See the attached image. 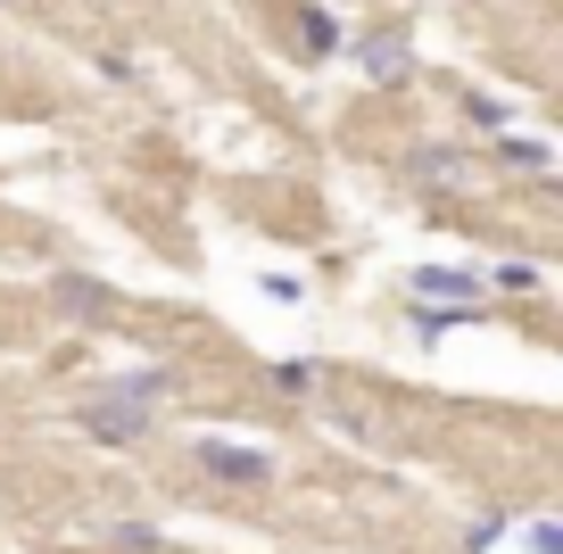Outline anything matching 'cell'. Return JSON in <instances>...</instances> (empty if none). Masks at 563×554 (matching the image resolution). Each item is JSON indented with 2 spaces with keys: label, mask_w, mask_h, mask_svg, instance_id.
Returning a JSON list of instances; mask_svg holds the SVG:
<instances>
[{
  "label": "cell",
  "mask_w": 563,
  "mask_h": 554,
  "mask_svg": "<svg viewBox=\"0 0 563 554\" xmlns=\"http://www.w3.org/2000/svg\"><path fill=\"white\" fill-rule=\"evenodd\" d=\"M150 422H158V406L117 398V389L84 406V431H91V439H108V447H133V439H150Z\"/></svg>",
  "instance_id": "obj_1"
},
{
  "label": "cell",
  "mask_w": 563,
  "mask_h": 554,
  "mask_svg": "<svg viewBox=\"0 0 563 554\" xmlns=\"http://www.w3.org/2000/svg\"><path fill=\"white\" fill-rule=\"evenodd\" d=\"M199 464L224 472V480H274V464H265V455H249V447H216V439L199 447Z\"/></svg>",
  "instance_id": "obj_2"
},
{
  "label": "cell",
  "mask_w": 563,
  "mask_h": 554,
  "mask_svg": "<svg viewBox=\"0 0 563 554\" xmlns=\"http://www.w3.org/2000/svg\"><path fill=\"white\" fill-rule=\"evenodd\" d=\"M473 274H415V298H473Z\"/></svg>",
  "instance_id": "obj_3"
},
{
  "label": "cell",
  "mask_w": 563,
  "mask_h": 554,
  "mask_svg": "<svg viewBox=\"0 0 563 554\" xmlns=\"http://www.w3.org/2000/svg\"><path fill=\"white\" fill-rule=\"evenodd\" d=\"M108 546H133V554H158V530H133V521H117V530H108Z\"/></svg>",
  "instance_id": "obj_4"
},
{
  "label": "cell",
  "mask_w": 563,
  "mask_h": 554,
  "mask_svg": "<svg viewBox=\"0 0 563 554\" xmlns=\"http://www.w3.org/2000/svg\"><path fill=\"white\" fill-rule=\"evenodd\" d=\"M365 67H373V75H398V67H406V51H398V42H373Z\"/></svg>",
  "instance_id": "obj_5"
},
{
  "label": "cell",
  "mask_w": 563,
  "mask_h": 554,
  "mask_svg": "<svg viewBox=\"0 0 563 554\" xmlns=\"http://www.w3.org/2000/svg\"><path fill=\"white\" fill-rule=\"evenodd\" d=\"M274 381H282V389H290V398H307V389H316V364H282Z\"/></svg>",
  "instance_id": "obj_6"
},
{
  "label": "cell",
  "mask_w": 563,
  "mask_h": 554,
  "mask_svg": "<svg viewBox=\"0 0 563 554\" xmlns=\"http://www.w3.org/2000/svg\"><path fill=\"white\" fill-rule=\"evenodd\" d=\"M563 546V530H555V521H530V554H555Z\"/></svg>",
  "instance_id": "obj_7"
}]
</instances>
